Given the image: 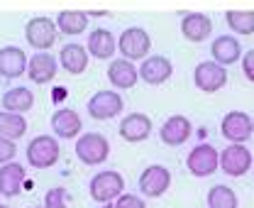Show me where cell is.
I'll use <instances>...</instances> for the list:
<instances>
[{"label":"cell","mask_w":254,"mask_h":208,"mask_svg":"<svg viewBox=\"0 0 254 208\" xmlns=\"http://www.w3.org/2000/svg\"><path fill=\"white\" fill-rule=\"evenodd\" d=\"M27 162L34 169H49L59 162V142L57 137L39 135L27 145Z\"/></svg>","instance_id":"1"},{"label":"cell","mask_w":254,"mask_h":208,"mask_svg":"<svg viewBox=\"0 0 254 208\" xmlns=\"http://www.w3.org/2000/svg\"><path fill=\"white\" fill-rule=\"evenodd\" d=\"M110 154V145L108 140L100 135V132H86L83 137L76 140V157L88 164V167H95L100 162H105Z\"/></svg>","instance_id":"2"},{"label":"cell","mask_w":254,"mask_h":208,"mask_svg":"<svg viewBox=\"0 0 254 208\" xmlns=\"http://www.w3.org/2000/svg\"><path fill=\"white\" fill-rule=\"evenodd\" d=\"M186 167L193 177H210L218 172L220 167V154L215 152L213 145H198V147L190 149L189 159H186Z\"/></svg>","instance_id":"3"},{"label":"cell","mask_w":254,"mask_h":208,"mask_svg":"<svg viewBox=\"0 0 254 208\" xmlns=\"http://www.w3.org/2000/svg\"><path fill=\"white\" fill-rule=\"evenodd\" d=\"M118 49L123 54V59H144L147 52L152 49V39L142 27H129L120 34L118 39Z\"/></svg>","instance_id":"4"},{"label":"cell","mask_w":254,"mask_h":208,"mask_svg":"<svg viewBox=\"0 0 254 208\" xmlns=\"http://www.w3.org/2000/svg\"><path fill=\"white\" fill-rule=\"evenodd\" d=\"M125 191V179L118 172H100L91 179V196L98 204H110Z\"/></svg>","instance_id":"5"},{"label":"cell","mask_w":254,"mask_h":208,"mask_svg":"<svg viewBox=\"0 0 254 208\" xmlns=\"http://www.w3.org/2000/svg\"><path fill=\"white\" fill-rule=\"evenodd\" d=\"M252 167V152L245 145L232 142L230 147L220 154V169L227 177H245Z\"/></svg>","instance_id":"6"},{"label":"cell","mask_w":254,"mask_h":208,"mask_svg":"<svg viewBox=\"0 0 254 208\" xmlns=\"http://www.w3.org/2000/svg\"><path fill=\"white\" fill-rule=\"evenodd\" d=\"M123 113V98L115 91H98L88 101V115L93 120H110Z\"/></svg>","instance_id":"7"},{"label":"cell","mask_w":254,"mask_h":208,"mask_svg":"<svg viewBox=\"0 0 254 208\" xmlns=\"http://www.w3.org/2000/svg\"><path fill=\"white\" fill-rule=\"evenodd\" d=\"M25 37H27L30 47L44 52L57 42V22L49 20V17H34L25 27Z\"/></svg>","instance_id":"8"},{"label":"cell","mask_w":254,"mask_h":208,"mask_svg":"<svg viewBox=\"0 0 254 208\" xmlns=\"http://www.w3.org/2000/svg\"><path fill=\"white\" fill-rule=\"evenodd\" d=\"M193 81H195V86L203 91V93H215V91H220L227 84L225 66L215 64V61H203V64L195 66Z\"/></svg>","instance_id":"9"},{"label":"cell","mask_w":254,"mask_h":208,"mask_svg":"<svg viewBox=\"0 0 254 208\" xmlns=\"http://www.w3.org/2000/svg\"><path fill=\"white\" fill-rule=\"evenodd\" d=\"M220 127H222V135H225L230 142H237V145L247 142V140L252 137V132H254L252 118H250L247 113H242V110H232V113H227V115L222 118Z\"/></svg>","instance_id":"10"},{"label":"cell","mask_w":254,"mask_h":208,"mask_svg":"<svg viewBox=\"0 0 254 208\" xmlns=\"http://www.w3.org/2000/svg\"><path fill=\"white\" fill-rule=\"evenodd\" d=\"M171 186V174L166 167H147L139 177V191L147 196V199H159L161 194H166V189Z\"/></svg>","instance_id":"11"},{"label":"cell","mask_w":254,"mask_h":208,"mask_svg":"<svg viewBox=\"0 0 254 208\" xmlns=\"http://www.w3.org/2000/svg\"><path fill=\"white\" fill-rule=\"evenodd\" d=\"M137 74L142 76L144 84L159 86V84H164L166 79H171L174 66H171V61L166 59V57H149V59L142 61V66L137 69Z\"/></svg>","instance_id":"12"},{"label":"cell","mask_w":254,"mask_h":208,"mask_svg":"<svg viewBox=\"0 0 254 208\" xmlns=\"http://www.w3.org/2000/svg\"><path fill=\"white\" fill-rule=\"evenodd\" d=\"M25 186V167L17 162H5L0 167V196H20Z\"/></svg>","instance_id":"13"},{"label":"cell","mask_w":254,"mask_h":208,"mask_svg":"<svg viewBox=\"0 0 254 208\" xmlns=\"http://www.w3.org/2000/svg\"><path fill=\"white\" fill-rule=\"evenodd\" d=\"M149 132H152V120L144 113H129L120 122V137L125 142H142L149 137Z\"/></svg>","instance_id":"14"},{"label":"cell","mask_w":254,"mask_h":208,"mask_svg":"<svg viewBox=\"0 0 254 208\" xmlns=\"http://www.w3.org/2000/svg\"><path fill=\"white\" fill-rule=\"evenodd\" d=\"M161 142L169 147H179L190 137V120L184 115H171L161 125Z\"/></svg>","instance_id":"15"},{"label":"cell","mask_w":254,"mask_h":208,"mask_svg":"<svg viewBox=\"0 0 254 208\" xmlns=\"http://www.w3.org/2000/svg\"><path fill=\"white\" fill-rule=\"evenodd\" d=\"M27 71V57L20 47H2L0 49V76L17 79Z\"/></svg>","instance_id":"16"},{"label":"cell","mask_w":254,"mask_h":208,"mask_svg":"<svg viewBox=\"0 0 254 208\" xmlns=\"http://www.w3.org/2000/svg\"><path fill=\"white\" fill-rule=\"evenodd\" d=\"M81 118L76 110L71 108H62L52 115V130L57 137H64V140H71V137H78L81 135Z\"/></svg>","instance_id":"17"},{"label":"cell","mask_w":254,"mask_h":208,"mask_svg":"<svg viewBox=\"0 0 254 208\" xmlns=\"http://www.w3.org/2000/svg\"><path fill=\"white\" fill-rule=\"evenodd\" d=\"M27 74L34 84H49L57 76V59L49 52H37L34 57H30Z\"/></svg>","instance_id":"18"},{"label":"cell","mask_w":254,"mask_h":208,"mask_svg":"<svg viewBox=\"0 0 254 208\" xmlns=\"http://www.w3.org/2000/svg\"><path fill=\"white\" fill-rule=\"evenodd\" d=\"M210 54H213L215 64H220V66H230V64H235V61L242 59V47H240V42H237L235 37L222 34V37H218V39L213 42Z\"/></svg>","instance_id":"19"},{"label":"cell","mask_w":254,"mask_h":208,"mask_svg":"<svg viewBox=\"0 0 254 208\" xmlns=\"http://www.w3.org/2000/svg\"><path fill=\"white\" fill-rule=\"evenodd\" d=\"M213 30V20L203 12H189L181 20V32L189 42H203Z\"/></svg>","instance_id":"20"},{"label":"cell","mask_w":254,"mask_h":208,"mask_svg":"<svg viewBox=\"0 0 254 208\" xmlns=\"http://www.w3.org/2000/svg\"><path fill=\"white\" fill-rule=\"evenodd\" d=\"M108 79H110V84L115 89H132L137 84L139 74H137L134 64L129 59H115L110 61V66H108Z\"/></svg>","instance_id":"21"},{"label":"cell","mask_w":254,"mask_h":208,"mask_svg":"<svg viewBox=\"0 0 254 208\" xmlns=\"http://www.w3.org/2000/svg\"><path fill=\"white\" fill-rule=\"evenodd\" d=\"M54 22H57V30L59 32L68 34V37H76V34L86 32V27H88V15L81 12V10H62Z\"/></svg>","instance_id":"22"},{"label":"cell","mask_w":254,"mask_h":208,"mask_svg":"<svg viewBox=\"0 0 254 208\" xmlns=\"http://www.w3.org/2000/svg\"><path fill=\"white\" fill-rule=\"evenodd\" d=\"M59 61H62V66L68 74L76 76V74H83L86 71V66H88V52L81 44H66V47H62Z\"/></svg>","instance_id":"23"},{"label":"cell","mask_w":254,"mask_h":208,"mask_svg":"<svg viewBox=\"0 0 254 208\" xmlns=\"http://www.w3.org/2000/svg\"><path fill=\"white\" fill-rule=\"evenodd\" d=\"M118 44H115V37L108 30H93L88 37V54L95 59H110L115 54Z\"/></svg>","instance_id":"24"},{"label":"cell","mask_w":254,"mask_h":208,"mask_svg":"<svg viewBox=\"0 0 254 208\" xmlns=\"http://www.w3.org/2000/svg\"><path fill=\"white\" fill-rule=\"evenodd\" d=\"M32 105H34V96L30 89L17 86V89L5 91V96H2V108L10 113H27Z\"/></svg>","instance_id":"25"},{"label":"cell","mask_w":254,"mask_h":208,"mask_svg":"<svg viewBox=\"0 0 254 208\" xmlns=\"http://www.w3.org/2000/svg\"><path fill=\"white\" fill-rule=\"evenodd\" d=\"M25 132H27V122L22 118V113H10V110L0 113V137L17 140V137H25Z\"/></svg>","instance_id":"26"},{"label":"cell","mask_w":254,"mask_h":208,"mask_svg":"<svg viewBox=\"0 0 254 208\" xmlns=\"http://www.w3.org/2000/svg\"><path fill=\"white\" fill-rule=\"evenodd\" d=\"M225 20L237 34H254V10H227Z\"/></svg>","instance_id":"27"},{"label":"cell","mask_w":254,"mask_h":208,"mask_svg":"<svg viewBox=\"0 0 254 208\" xmlns=\"http://www.w3.org/2000/svg\"><path fill=\"white\" fill-rule=\"evenodd\" d=\"M208 208H237V196L230 186H213L208 191Z\"/></svg>","instance_id":"28"},{"label":"cell","mask_w":254,"mask_h":208,"mask_svg":"<svg viewBox=\"0 0 254 208\" xmlns=\"http://www.w3.org/2000/svg\"><path fill=\"white\" fill-rule=\"evenodd\" d=\"M66 201H68V194H66V189H62V186L49 189L44 194V208H66Z\"/></svg>","instance_id":"29"},{"label":"cell","mask_w":254,"mask_h":208,"mask_svg":"<svg viewBox=\"0 0 254 208\" xmlns=\"http://www.w3.org/2000/svg\"><path fill=\"white\" fill-rule=\"evenodd\" d=\"M17 154V145H15V140H10V137H0V164H5V162H12V157Z\"/></svg>","instance_id":"30"},{"label":"cell","mask_w":254,"mask_h":208,"mask_svg":"<svg viewBox=\"0 0 254 208\" xmlns=\"http://www.w3.org/2000/svg\"><path fill=\"white\" fill-rule=\"evenodd\" d=\"M115 208H147L144 206V201L139 199V196H132V194H120L118 196V204Z\"/></svg>","instance_id":"31"},{"label":"cell","mask_w":254,"mask_h":208,"mask_svg":"<svg viewBox=\"0 0 254 208\" xmlns=\"http://www.w3.org/2000/svg\"><path fill=\"white\" fill-rule=\"evenodd\" d=\"M242 71H245V76L254 84V49H250V52L245 54V59H242Z\"/></svg>","instance_id":"32"},{"label":"cell","mask_w":254,"mask_h":208,"mask_svg":"<svg viewBox=\"0 0 254 208\" xmlns=\"http://www.w3.org/2000/svg\"><path fill=\"white\" fill-rule=\"evenodd\" d=\"M88 17H105L108 15V10H91V12H86Z\"/></svg>","instance_id":"33"},{"label":"cell","mask_w":254,"mask_h":208,"mask_svg":"<svg viewBox=\"0 0 254 208\" xmlns=\"http://www.w3.org/2000/svg\"><path fill=\"white\" fill-rule=\"evenodd\" d=\"M103 208H115L113 204H103Z\"/></svg>","instance_id":"34"},{"label":"cell","mask_w":254,"mask_h":208,"mask_svg":"<svg viewBox=\"0 0 254 208\" xmlns=\"http://www.w3.org/2000/svg\"><path fill=\"white\" fill-rule=\"evenodd\" d=\"M0 208H7V206H0Z\"/></svg>","instance_id":"35"},{"label":"cell","mask_w":254,"mask_h":208,"mask_svg":"<svg viewBox=\"0 0 254 208\" xmlns=\"http://www.w3.org/2000/svg\"><path fill=\"white\" fill-rule=\"evenodd\" d=\"M37 208H39V206H37Z\"/></svg>","instance_id":"36"}]
</instances>
